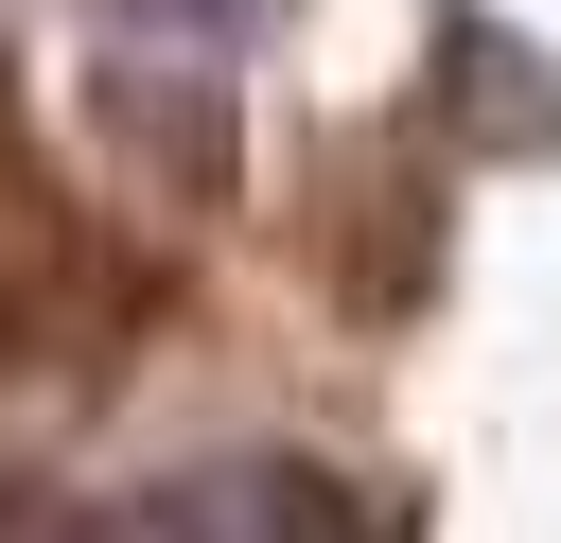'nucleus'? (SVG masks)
I'll list each match as a JSON object with an SVG mask.
<instances>
[{"instance_id":"nucleus-1","label":"nucleus","mask_w":561,"mask_h":543,"mask_svg":"<svg viewBox=\"0 0 561 543\" xmlns=\"http://www.w3.org/2000/svg\"><path fill=\"white\" fill-rule=\"evenodd\" d=\"M158 543H368V508L316 455H210L158 490Z\"/></svg>"},{"instance_id":"nucleus-2","label":"nucleus","mask_w":561,"mask_h":543,"mask_svg":"<svg viewBox=\"0 0 561 543\" xmlns=\"http://www.w3.org/2000/svg\"><path fill=\"white\" fill-rule=\"evenodd\" d=\"M0 543H88V525L70 508H0Z\"/></svg>"}]
</instances>
